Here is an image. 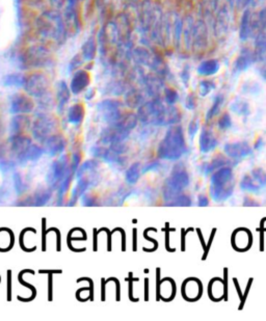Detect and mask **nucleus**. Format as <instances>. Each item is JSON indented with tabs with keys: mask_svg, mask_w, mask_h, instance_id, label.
<instances>
[{
	"mask_svg": "<svg viewBox=\"0 0 266 321\" xmlns=\"http://www.w3.org/2000/svg\"><path fill=\"white\" fill-rule=\"evenodd\" d=\"M263 146H264L263 139H262V138H258V141H257L256 144H255V149H256V150H260Z\"/></svg>",
	"mask_w": 266,
	"mask_h": 321,
	"instance_id": "obj_34",
	"label": "nucleus"
},
{
	"mask_svg": "<svg viewBox=\"0 0 266 321\" xmlns=\"http://www.w3.org/2000/svg\"><path fill=\"white\" fill-rule=\"evenodd\" d=\"M82 204L83 206H95L97 197L94 194L90 193H85L82 195Z\"/></svg>",
	"mask_w": 266,
	"mask_h": 321,
	"instance_id": "obj_28",
	"label": "nucleus"
},
{
	"mask_svg": "<svg viewBox=\"0 0 266 321\" xmlns=\"http://www.w3.org/2000/svg\"><path fill=\"white\" fill-rule=\"evenodd\" d=\"M220 70V63L216 60H210L202 63L199 65L198 73L203 76H211Z\"/></svg>",
	"mask_w": 266,
	"mask_h": 321,
	"instance_id": "obj_16",
	"label": "nucleus"
},
{
	"mask_svg": "<svg viewBox=\"0 0 266 321\" xmlns=\"http://www.w3.org/2000/svg\"><path fill=\"white\" fill-rule=\"evenodd\" d=\"M182 293H184V298L188 300H196L201 298V284L196 278H188L182 286Z\"/></svg>",
	"mask_w": 266,
	"mask_h": 321,
	"instance_id": "obj_11",
	"label": "nucleus"
},
{
	"mask_svg": "<svg viewBox=\"0 0 266 321\" xmlns=\"http://www.w3.org/2000/svg\"><path fill=\"white\" fill-rule=\"evenodd\" d=\"M252 18H251V12L249 10H245L243 15V19H241L240 24V39L246 40L252 32Z\"/></svg>",
	"mask_w": 266,
	"mask_h": 321,
	"instance_id": "obj_17",
	"label": "nucleus"
},
{
	"mask_svg": "<svg viewBox=\"0 0 266 321\" xmlns=\"http://www.w3.org/2000/svg\"><path fill=\"white\" fill-rule=\"evenodd\" d=\"M99 166H100V162L95 159L87 160L85 163H82L79 167V169L77 171V177L81 178L86 174H88V172H93V171H95Z\"/></svg>",
	"mask_w": 266,
	"mask_h": 321,
	"instance_id": "obj_21",
	"label": "nucleus"
},
{
	"mask_svg": "<svg viewBox=\"0 0 266 321\" xmlns=\"http://www.w3.org/2000/svg\"><path fill=\"white\" fill-rule=\"evenodd\" d=\"M199 145H200V150H201V152L204 154H207V153L212 152L215 148L218 147L219 141L213 134L211 129L204 127L201 131V134H200Z\"/></svg>",
	"mask_w": 266,
	"mask_h": 321,
	"instance_id": "obj_8",
	"label": "nucleus"
},
{
	"mask_svg": "<svg viewBox=\"0 0 266 321\" xmlns=\"http://www.w3.org/2000/svg\"><path fill=\"white\" fill-rule=\"evenodd\" d=\"M229 159L227 158V156H223L219 154L218 156H215L210 161L203 163L200 170H201V172L205 176H208L210 174H213L215 171H218L223 167H226L229 164Z\"/></svg>",
	"mask_w": 266,
	"mask_h": 321,
	"instance_id": "obj_9",
	"label": "nucleus"
},
{
	"mask_svg": "<svg viewBox=\"0 0 266 321\" xmlns=\"http://www.w3.org/2000/svg\"><path fill=\"white\" fill-rule=\"evenodd\" d=\"M215 86L212 81L210 80H202L200 82V86H199V90H200V95L202 97L207 96L209 94L212 89H214Z\"/></svg>",
	"mask_w": 266,
	"mask_h": 321,
	"instance_id": "obj_25",
	"label": "nucleus"
},
{
	"mask_svg": "<svg viewBox=\"0 0 266 321\" xmlns=\"http://www.w3.org/2000/svg\"><path fill=\"white\" fill-rule=\"evenodd\" d=\"M140 172H141V170H140L139 163L135 162V163H133L132 166L129 167V169L126 171V176H125V178H126V181L129 184H135L139 179Z\"/></svg>",
	"mask_w": 266,
	"mask_h": 321,
	"instance_id": "obj_20",
	"label": "nucleus"
},
{
	"mask_svg": "<svg viewBox=\"0 0 266 321\" xmlns=\"http://www.w3.org/2000/svg\"><path fill=\"white\" fill-rule=\"evenodd\" d=\"M81 158H82V155L79 151L74 152L71 156V170L74 172H77L79 167H80V162H81Z\"/></svg>",
	"mask_w": 266,
	"mask_h": 321,
	"instance_id": "obj_26",
	"label": "nucleus"
},
{
	"mask_svg": "<svg viewBox=\"0 0 266 321\" xmlns=\"http://www.w3.org/2000/svg\"><path fill=\"white\" fill-rule=\"evenodd\" d=\"M230 109L235 112L238 116H244L246 117L251 113V109H249V104L244 100V99H235L234 101L231 102L230 104Z\"/></svg>",
	"mask_w": 266,
	"mask_h": 321,
	"instance_id": "obj_18",
	"label": "nucleus"
},
{
	"mask_svg": "<svg viewBox=\"0 0 266 321\" xmlns=\"http://www.w3.org/2000/svg\"><path fill=\"white\" fill-rule=\"evenodd\" d=\"M44 152L45 151L42 149L41 147L37 145H30L26 151L21 154L20 156H18V158L19 161L22 163L27 161H36L42 157V155L44 154Z\"/></svg>",
	"mask_w": 266,
	"mask_h": 321,
	"instance_id": "obj_15",
	"label": "nucleus"
},
{
	"mask_svg": "<svg viewBox=\"0 0 266 321\" xmlns=\"http://www.w3.org/2000/svg\"><path fill=\"white\" fill-rule=\"evenodd\" d=\"M232 243L234 248L238 251H245L249 248L251 244V234L245 231V229H238L237 231L232 235Z\"/></svg>",
	"mask_w": 266,
	"mask_h": 321,
	"instance_id": "obj_12",
	"label": "nucleus"
},
{
	"mask_svg": "<svg viewBox=\"0 0 266 321\" xmlns=\"http://www.w3.org/2000/svg\"><path fill=\"white\" fill-rule=\"evenodd\" d=\"M222 101H223V98L222 96L219 95V96H216L214 98V101H213V104L212 106L210 107V109L207 111V114H206V120L207 121H209L211 120L212 118H214L216 114L219 113L220 109H221V107H222Z\"/></svg>",
	"mask_w": 266,
	"mask_h": 321,
	"instance_id": "obj_23",
	"label": "nucleus"
},
{
	"mask_svg": "<svg viewBox=\"0 0 266 321\" xmlns=\"http://www.w3.org/2000/svg\"><path fill=\"white\" fill-rule=\"evenodd\" d=\"M254 60H255V56L251 52L247 50H244L243 52H241L240 56L238 57V60L236 62V64H235L236 70H238V71L246 70L249 65L253 64Z\"/></svg>",
	"mask_w": 266,
	"mask_h": 321,
	"instance_id": "obj_19",
	"label": "nucleus"
},
{
	"mask_svg": "<svg viewBox=\"0 0 266 321\" xmlns=\"http://www.w3.org/2000/svg\"><path fill=\"white\" fill-rule=\"evenodd\" d=\"M231 126H232V120H231L230 114H228V113L222 114V118L218 122V127L221 130L224 131V130H228L229 128H231Z\"/></svg>",
	"mask_w": 266,
	"mask_h": 321,
	"instance_id": "obj_27",
	"label": "nucleus"
},
{
	"mask_svg": "<svg viewBox=\"0 0 266 321\" xmlns=\"http://www.w3.org/2000/svg\"><path fill=\"white\" fill-rule=\"evenodd\" d=\"M223 152L228 158L236 161L244 159L253 154L251 146L246 142L228 143L223 147Z\"/></svg>",
	"mask_w": 266,
	"mask_h": 321,
	"instance_id": "obj_7",
	"label": "nucleus"
},
{
	"mask_svg": "<svg viewBox=\"0 0 266 321\" xmlns=\"http://www.w3.org/2000/svg\"><path fill=\"white\" fill-rule=\"evenodd\" d=\"M71 170V156L68 154L60 155L50 167L46 177L47 185L49 188L58 189L64 179L69 175Z\"/></svg>",
	"mask_w": 266,
	"mask_h": 321,
	"instance_id": "obj_5",
	"label": "nucleus"
},
{
	"mask_svg": "<svg viewBox=\"0 0 266 321\" xmlns=\"http://www.w3.org/2000/svg\"><path fill=\"white\" fill-rule=\"evenodd\" d=\"M186 107L188 109H194L196 107V98L194 95H189L186 100Z\"/></svg>",
	"mask_w": 266,
	"mask_h": 321,
	"instance_id": "obj_32",
	"label": "nucleus"
},
{
	"mask_svg": "<svg viewBox=\"0 0 266 321\" xmlns=\"http://www.w3.org/2000/svg\"><path fill=\"white\" fill-rule=\"evenodd\" d=\"M245 200L248 201V203L247 202H244V206H258V203L256 201H253L252 199H248V197H245Z\"/></svg>",
	"mask_w": 266,
	"mask_h": 321,
	"instance_id": "obj_35",
	"label": "nucleus"
},
{
	"mask_svg": "<svg viewBox=\"0 0 266 321\" xmlns=\"http://www.w3.org/2000/svg\"><path fill=\"white\" fill-rule=\"evenodd\" d=\"M91 180L88 179V178H82L80 180H78V182L73 188L72 193H71V197H70V202H69V206H74L78 202V200L80 197L86 193V192L88 191V188L90 185Z\"/></svg>",
	"mask_w": 266,
	"mask_h": 321,
	"instance_id": "obj_13",
	"label": "nucleus"
},
{
	"mask_svg": "<svg viewBox=\"0 0 266 321\" xmlns=\"http://www.w3.org/2000/svg\"><path fill=\"white\" fill-rule=\"evenodd\" d=\"M190 178L185 169L181 167L174 168L169 178L165 180L163 186V199L169 203L174 197L181 194L183 191L189 185Z\"/></svg>",
	"mask_w": 266,
	"mask_h": 321,
	"instance_id": "obj_4",
	"label": "nucleus"
},
{
	"mask_svg": "<svg viewBox=\"0 0 266 321\" xmlns=\"http://www.w3.org/2000/svg\"><path fill=\"white\" fill-rule=\"evenodd\" d=\"M30 145H31L30 139L22 137V139H16V141L13 143L12 147H13L14 152L17 154V156H20L21 154H23L28 149V147Z\"/></svg>",
	"mask_w": 266,
	"mask_h": 321,
	"instance_id": "obj_22",
	"label": "nucleus"
},
{
	"mask_svg": "<svg viewBox=\"0 0 266 321\" xmlns=\"http://www.w3.org/2000/svg\"><path fill=\"white\" fill-rule=\"evenodd\" d=\"M66 148V144L64 141V137L62 136H52L50 137L45 144V153L48 154L51 157H56L63 154Z\"/></svg>",
	"mask_w": 266,
	"mask_h": 321,
	"instance_id": "obj_10",
	"label": "nucleus"
},
{
	"mask_svg": "<svg viewBox=\"0 0 266 321\" xmlns=\"http://www.w3.org/2000/svg\"><path fill=\"white\" fill-rule=\"evenodd\" d=\"M168 204V206H191L193 204V201H191L190 197L186 194H179L176 197H174L172 201H170Z\"/></svg>",
	"mask_w": 266,
	"mask_h": 321,
	"instance_id": "obj_24",
	"label": "nucleus"
},
{
	"mask_svg": "<svg viewBox=\"0 0 266 321\" xmlns=\"http://www.w3.org/2000/svg\"><path fill=\"white\" fill-rule=\"evenodd\" d=\"M178 98H179V96L176 90L169 89L168 93H166V101H168L170 104H174L178 100Z\"/></svg>",
	"mask_w": 266,
	"mask_h": 321,
	"instance_id": "obj_30",
	"label": "nucleus"
},
{
	"mask_svg": "<svg viewBox=\"0 0 266 321\" xmlns=\"http://www.w3.org/2000/svg\"><path fill=\"white\" fill-rule=\"evenodd\" d=\"M18 35L19 21L15 0H0V55L13 46Z\"/></svg>",
	"mask_w": 266,
	"mask_h": 321,
	"instance_id": "obj_1",
	"label": "nucleus"
},
{
	"mask_svg": "<svg viewBox=\"0 0 266 321\" xmlns=\"http://www.w3.org/2000/svg\"><path fill=\"white\" fill-rule=\"evenodd\" d=\"M52 195V189L51 188H46V189H40L33 193L30 197V200H26L27 204L30 206H43L46 204L50 197Z\"/></svg>",
	"mask_w": 266,
	"mask_h": 321,
	"instance_id": "obj_14",
	"label": "nucleus"
},
{
	"mask_svg": "<svg viewBox=\"0 0 266 321\" xmlns=\"http://www.w3.org/2000/svg\"><path fill=\"white\" fill-rule=\"evenodd\" d=\"M198 204L199 206H201V207H205V206L209 205V199H208L205 194H200L198 196Z\"/></svg>",
	"mask_w": 266,
	"mask_h": 321,
	"instance_id": "obj_31",
	"label": "nucleus"
},
{
	"mask_svg": "<svg viewBox=\"0 0 266 321\" xmlns=\"http://www.w3.org/2000/svg\"><path fill=\"white\" fill-rule=\"evenodd\" d=\"M237 2H238L239 7H244L251 2V0H237Z\"/></svg>",
	"mask_w": 266,
	"mask_h": 321,
	"instance_id": "obj_36",
	"label": "nucleus"
},
{
	"mask_svg": "<svg viewBox=\"0 0 266 321\" xmlns=\"http://www.w3.org/2000/svg\"><path fill=\"white\" fill-rule=\"evenodd\" d=\"M234 186L233 170L226 166L211 175L209 194L215 203L226 202L234 193Z\"/></svg>",
	"mask_w": 266,
	"mask_h": 321,
	"instance_id": "obj_3",
	"label": "nucleus"
},
{
	"mask_svg": "<svg viewBox=\"0 0 266 321\" xmlns=\"http://www.w3.org/2000/svg\"><path fill=\"white\" fill-rule=\"evenodd\" d=\"M158 166H159V163H158L157 161H154V162H151V163H149L148 164V167L146 168L145 167V169L143 170V171L145 172V171H151V170H154L156 167H158Z\"/></svg>",
	"mask_w": 266,
	"mask_h": 321,
	"instance_id": "obj_33",
	"label": "nucleus"
},
{
	"mask_svg": "<svg viewBox=\"0 0 266 321\" xmlns=\"http://www.w3.org/2000/svg\"><path fill=\"white\" fill-rule=\"evenodd\" d=\"M240 188L244 192L257 193L266 188V171L261 168H256L246 174L240 181Z\"/></svg>",
	"mask_w": 266,
	"mask_h": 321,
	"instance_id": "obj_6",
	"label": "nucleus"
},
{
	"mask_svg": "<svg viewBox=\"0 0 266 321\" xmlns=\"http://www.w3.org/2000/svg\"><path fill=\"white\" fill-rule=\"evenodd\" d=\"M186 153V144L180 126L172 127L158 146L157 155L160 159L176 161Z\"/></svg>",
	"mask_w": 266,
	"mask_h": 321,
	"instance_id": "obj_2",
	"label": "nucleus"
},
{
	"mask_svg": "<svg viewBox=\"0 0 266 321\" xmlns=\"http://www.w3.org/2000/svg\"><path fill=\"white\" fill-rule=\"evenodd\" d=\"M198 131H199V123H198V121H191L189 126H188V134H189L190 139H194V137L198 133Z\"/></svg>",
	"mask_w": 266,
	"mask_h": 321,
	"instance_id": "obj_29",
	"label": "nucleus"
}]
</instances>
